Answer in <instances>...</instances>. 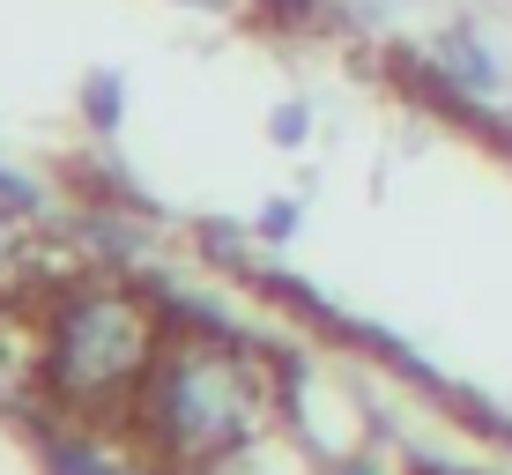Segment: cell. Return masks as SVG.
Segmentation results:
<instances>
[{"label":"cell","instance_id":"8fae6325","mask_svg":"<svg viewBox=\"0 0 512 475\" xmlns=\"http://www.w3.org/2000/svg\"><path fill=\"white\" fill-rule=\"evenodd\" d=\"M179 8H193V15H231V8H245V0H179Z\"/></svg>","mask_w":512,"mask_h":475},{"label":"cell","instance_id":"3957f363","mask_svg":"<svg viewBox=\"0 0 512 475\" xmlns=\"http://www.w3.org/2000/svg\"><path fill=\"white\" fill-rule=\"evenodd\" d=\"M45 401L38 386V320L30 312H0V409Z\"/></svg>","mask_w":512,"mask_h":475},{"label":"cell","instance_id":"7c38bea8","mask_svg":"<svg viewBox=\"0 0 512 475\" xmlns=\"http://www.w3.org/2000/svg\"><path fill=\"white\" fill-rule=\"evenodd\" d=\"M342 475H379V468H342Z\"/></svg>","mask_w":512,"mask_h":475},{"label":"cell","instance_id":"5b68a950","mask_svg":"<svg viewBox=\"0 0 512 475\" xmlns=\"http://www.w3.org/2000/svg\"><path fill=\"white\" fill-rule=\"evenodd\" d=\"M82 119H90L97 134H119V119H127V82H119L112 67H97V75L82 82Z\"/></svg>","mask_w":512,"mask_h":475},{"label":"cell","instance_id":"52a82bcc","mask_svg":"<svg viewBox=\"0 0 512 475\" xmlns=\"http://www.w3.org/2000/svg\"><path fill=\"white\" fill-rule=\"evenodd\" d=\"M305 134H312V104H275L268 112V142L275 149H305Z\"/></svg>","mask_w":512,"mask_h":475},{"label":"cell","instance_id":"30bf717a","mask_svg":"<svg viewBox=\"0 0 512 475\" xmlns=\"http://www.w3.org/2000/svg\"><path fill=\"white\" fill-rule=\"evenodd\" d=\"M253 231L268 238V245H282V238L297 231V201H268V208H260V223H253Z\"/></svg>","mask_w":512,"mask_h":475},{"label":"cell","instance_id":"9c48e42d","mask_svg":"<svg viewBox=\"0 0 512 475\" xmlns=\"http://www.w3.org/2000/svg\"><path fill=\"white\" fill-rule=\"evenodd\" d=\"M30 260V238H23V216H8V208H0V283H8L15 268H23Z\"/></svg>","mask_w":512,"mask_h":475},{"label":"cell","instance_id":"7a4b0ae2","mask_svg":"<svg viewBox=\"0 0 512 475\" xmlns=\"http://www.w3.org/2000/svg\"><path fill=\"white\" fill-rule=\"evenodd\" d=\"M171 342V312L119 275H75L38 312V386L67 424L127 416Z\"/></svg>","mask_w":512,"mask_h":475},{"label":"cell","instance_id":"277c9868","mask_svg":"<svg viewBox=\"0 0 512 475\" xmlns=\"http://www.w3.org/2000/svg\"><path fill=\"white\" fill-rule=\"evenodd\" d=\"M431 67L453 82V90H468V97H498V82H505L498 52L475 38V30H446V38L431 45Z\"/></svg>","mask_w":512,"mask_h":475},{"label":"cell","instance_id":"8992f818","mask_svg":"<svg viewBox=\"0 0 512 475\" xmlns=\"http://www.w3.org/2000/svg\"><path fill=\"white\" fill-rule=\"evenodd\" d=\"M0 208H8V216H23V223H38V216H45L38 179H23V171H0Z\"/></svg>","mask_w":512,"mask_h":475},{"label":"cell","instance_id":"6da1fadb","mask_svg":"<svg viewBox=\"0 0 512 475\" xmlns=\"http://www.w3.org/2000/svg\"><path fill=\"white\" fill-rule=\"evenodd\" d=\"M268 424H275V372L223 327H171L156 372L141 379L127 409V438L164 475L260 446Z\"/></svg>","mask_w":512,"mask_h":475},{"label":"cell","instance_id":"ba28073f","mask_svg":"<svg viewBox=\"0 0 512 475\" xmlns=\"http://www.w3.org/2000/svg\"><path fill=\"white\" fill-rule=\"evenodd\" d=\"M179 475H275V468H268L260 446H238V453H223V461H201V468H179Z\"/></svg>","mask_w":512,"mask_h":475}]
</instances>
